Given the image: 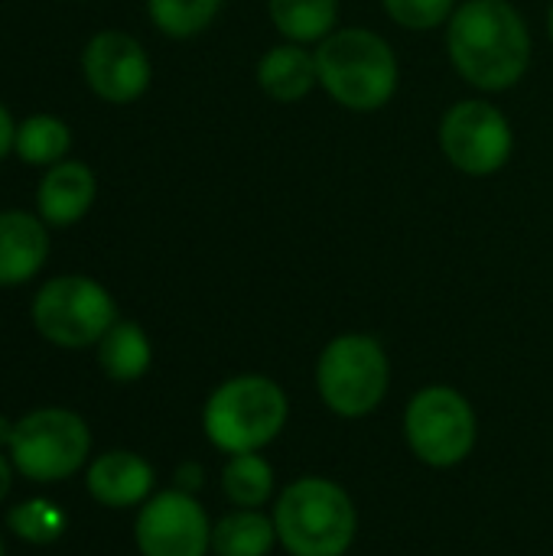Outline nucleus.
I'll return each instance as SVG.
<instances>
[{
	"label": "nucleus",
	"instance_id": "nucleus-15",
	"mask_svg": "<svg viewBox=\"0 0 553 556\" xmlns=\"http://www.w3.org/2000/svg\"><path fill=\"white\" fill-rule=\"evenodd\" d=\"M254 81H257V88H261L271 101H277V104H300V101L310 98L313 88L319 85L316 49L280 39L277 46H271V49L257 59V65H254Z\"/></svg>",
	"mask_w": 553,
	"mask_h": 556
},
{
	"label": "nucleus",
	"instance_id": "nucleus-26",
	"mask_svg": "<svg viewBox=\"0 0 553 556\" xmlns=\"http://www.w3.org/2000/svg\"><path fill=\"white\" fill-rule=\"evenodd\" d=\"M10 482H13V472H10V463L0 456V502L7 498V492H10Z\"/></svg>",
	"mask_w": 553,
	"mask_h": 556
},
{
	"label": "nucleus",
	"instance_id": "nucleus-3",
	"mask_svg": "<svg viewBox=\"0 0 553 556\" xmlns=\"http://www.w3.org/2000/svg\"><path fill=\"white\" fill-rule=\"evenodd\" d=\"M280 551L290 556H345L359 538V508L349 489L329 476L287 482L274 505Z\"/></svg>",
	"mask_w": 553,
	"mask_h": 556
},
{
	"label": "nucleus",
	"instance_id": "nucleus-11",
	"mask_svg": "<svg viewBox=\"0 0 553 556\" xmlns=\"http://www.w3.org/2000/svg\"><path fill=\"white\" fill-rule=\"evenodd\" d=\"M85 85L108 104H134L153 81V62L143 42L124 29H101L81 49Z\"/></svg>",
	"mask_w": 553,
	"mask_h": 556
},
{
	"label": "nucleus",
	"instance_id": "nucleus-17",
	"mask_svg": "<svg viewBox=\"0 0 553 556\" xmlns=\"http://www.w3.org/2000/svg\"><path fill=\"white\" fill-rule=\"evenodd\" d=\"M98 365L111 381L121 384L140 381L153 365V345L143 326L130 319H117L98 342Z\"/></svg>",
	"mask_w": 553,
	"mask_h": 556
},
{
	"label": "nucleus",
	"instance_id": "nucleus-5",
	"mask_svg": "<svg viewBox=\"0 0 553 556\" xmlns=\"http://www.w3.org/2000/svg\"><path fill=\"white\" fill-rule=\"evenodd\" d=\"M313 384L339 420L372 417L391 391V355L372 332H339L316 355Z\"/></svg>",
	"mask_w": 553,
	"mask_h": 556
},
{
	"label": "nucleus",
	"instance_id": "nucleus-14",
	"mask_svg": "<svg viewBox=\"0 0 553 556\" xmlns=\"http://www.w3.org/2000/svg\"><path fill=\"white\" fill-rule=\"evenodd\" d=\"M49 257L46 222L33 212H0V287H20L33 280Z\"/></svg>",
	"mask_w": 553,
	"mask_h": 556
},
{
	"label": "nucleus",
	"instance_id": "nucleus-22",
	"mask_svg": "<svg viewBox=\"0 0 553 556\" xmlns=\"http://www.w3.org/2000/svg\"><path fill=\"white\" fill-rule=\"evenodd\" d=\"M460 0H381L385 16L407 33H433L450 23Z\"/></svg>",
	"mask_w": 553,
	"mask_h": 556
},
{
	"label": "nucleus",
	"instance_id": "nucleus-1",
	"mask_svg": "<svg viewBox=\"0 0 553 556\" xmlns=\"http://www.w3.org/2000/svg\"><path fill=\"white\" fill-rule=\"evenodd\" d=\"M443 29L453 72L479 94H502L525 81L535 39L512 0H460Z\"/></svg>",
	"mask_w": 553,
	"mask_h": 556
},
{
	"label": "nucleus",
	"instance_id": "nucleus-24",
	"mask_svg": "<svg viewBox=\"0 0 553 556\" xmlns=\"http://www.w3.org/2000/svg\"><path fill=\"white\" fill-rule=\"evenodd\" d=\"M202 479H205L202 466H199V463H186V466L176 469V485H173V489H183V492L196 495V492L202 489Z\"/></svg>",
	"mask_w": 553,
	"mask_h": 556
},
{
	"label": "nucleus",
	"instance_id": "nucleus-19",
	"mask_svg": "<svg viewBox=\"0 0 553 556\" xmlns=\"http://www.w3.org/2000/svg\"><path fill=\"white\" fill-rule=\"evenodd\" d=\"M222 495L231 508H267L277 498V472L264 453H235L222 466Z\"/></svg>",
	"mask_w": 553,
	"mask_h": 556
},
{
	"label": "nucleus",
	"instance_id": "nucleus-13",
	"mask_svg": "<svg viewBox=\"0 0 553 556\" xmlns=\"http://www.w3.org/2000/svg\"><path fill=\"white\" fill-rule=\"evenodd\" d=\"M88 492L104 508H140L153 495V466L130 453V450H111L98 456L88 469Z\"/></svg>",
	"mask_w": 553,
	"mask_h": 556
},
{
	"label": "nucleus",
	"instance_id": "nucleus-10",
	"mask_svg": "<svg viewBox=\"0 0 553 556\" xmlns=\"http://www.w3.org/2000/svg\"><path fill=\"white\" fill-rule=\"evenodd\" d=\"M134 541L140 556H209L212 518L196 495L183 489H166L140 505Z\"/></svg>",
	"mask_w": 553,
	"mask_h": 556
},
{
	"label": "nucleus",
	"instance_id": "nucleus-28",
	"mask_svg": "<svg viewBox=\"0 0 553 556\" xmlns=\"http://www.w3.org/2000/svg\"><path fill=\"white\" fill-rule=\"evenodd\" d=\"M0 556H3V544H0Z\"/></svg>",
	"mask_w": 553,
	"mask_h": 556
},
{
	"label": "nucleus",
	"instance_id": "nucleus-23",
	"mask_svg": "<svg viewBox=\"0 0 553 556\" xmlns=\"http://www.w3.org/2000/svg\"><path fill=\"white\" fill-rule=\"evenodd\" d=\"M7 525L16 538H23L29 544H52L65 531V515L52 502L33 498V502H23L20 508H13Z\"/></svg>",
	"mask_w": 553,
	"mask_h": 556
},
{
	"label": "nucleus",
	"instance_id": "nucleus-7",
	"mask_svg": "<svg viewBox=\"0 0 553 556\" xmlns=\"http://www.w3.org/2000/svg\"><path fill=\"white\" fill-rule=\"evenodd\" d=\"M437 147L456 173L489 179L512 163L515 127L508 114L486 94L460 98L437 124Z\"/></svg>",
	"mask_w": 553,
	"mask_h": 556
},
{
	"label": "nucleus",
	"instance_id": "nucleus-27",
	"mask_svg": "<svg viewBox=\"0 0 553 556\" xmlns=\"http://www.w3.org/2000/svg\"><path fill=\"white\" fill-rule=\"evenodd\" d=\"M548 36H551V46H553V0H551V7H548Z\"/></svg>",
	"mask_w": 553,
	"mask_h": 556
},
{
	"label": "nucleus",
	"instance_id": "nucleus-18",
	"mask_svg": "<svg viewBox=\"0 0 553 556\" xmlns=\"http://www.w3.org/2000/svg\"><path fill=\"white\" fill-rule=\"evenodd\" d=\"M267 16L280 39L319 46L339 29V0H267Z\"/></svg>",
	"mask_w": 553,
	"mask_h": 556
},
{
	"label": "nucleus",
	"instance_id": "nucleus-21",
	"mask_svg": "<svg viewBox=\"0 0 553 556\" xmlns=\"http://www.w3.org/2000/svg\"><path fill=\"white\" fill-rule=\"evenodd\" d=\"M150 23L169 39H196L202 36L215 16L222 13L225 0H143Z\"/></svg>",
	"mask_w": 553,
	"mask_h": 556
},
{
	"label": "nucleus",
	"instance_id": "nucleus-9",
	"mask_svg": "<svg viewBox=\"0 0 553 556\" xmlns=\"http://www.w3.org/2000/svg\"><path fill=\"white\" fill-rule=\"evenodd\" d=\"M7 446L20 476L33 482H62L85 466L91 450V433L78 414L62 407H46L13 424Z\"/></svg>",
	"mask_w": 553,
	"mask_h": 556
},
{
	"label": "nucleus",
	"instance_id": "nucleus-2",
	"mask_svg": "<svg viewBox=\"0 0 553 556\" xmlns=\"http://www.w3.org/2000/svg\"><path fill=\"white\" fill-rule=\"evenodd\" d=\"M319 88L352 114L385 111L401 88L394 46L368 26H339L316 46Z\"/></svg>",
	"mask_w": 553,
	"mask_h": 556
},
{
	"label": "nucleus",
	"instance_id": "nucleus-12",
	"mask_svg": "<svg viewBox=\"0 0 553 556\" xmlns=\"http://www.w3.org/2000/svg\"><path fill=\"white\" fill-rule=\"evenodd\" d=\"M98 199V176L81 160H62L49 166L36 186V212L52 228L78 225Z\"/></svg>",
	"mask_w": 553,
	"mask_h": 556
},
{
	"label": "nucleus",
	"instance_id": "nucleus-8",
	"mask_svg": "<svg viewBox=\"0 0 553 556\" xmlns=\"http://www.w3.org/2000/svg\"><path fill=\"white\" fill-rule=\"evenodd\" d=\"M117 323L114 296L85 274L52 277L33 296L36 332L59 349H88Z\"/></svg>",
	"mask_w": 553,
	"mask_h": 556
},
{
	"label": "nucleus",
	"instance_id": "nucleus-4",
	"mask_svg": "<svg viewBox=\"0 0 553 556\" xmlns=\"http://www.w3.org/2000/svg\"><path fill=\"white\" fill-rule=\"evenodd\" d=\"M290 424V397L284 384L261 371H241L212 388L202 407L205 440L225 453H264Z\"/></svg>",
	"mask_w": 553,
	"mask_h": 556
},
{
	"label": "nucleus",
	"instance_id": "nucleus-20",
	"mask_svg": "<svg viewBox=\"0 0 553 556\" xmlns=\"http://www.w3.org/2000/svg\"><path fill=\"white\" fill-rule=\"evenodd\" d=\"M72 150V130L62 117L55 114H33L26 121L16 124V140H13V153L26 163V166H55L62 160H68Z\"/></svg>",
	"mask_w": 553,
	"mask_h": 556
},
{
	"label": "nucleus",
	"instance_id": "nucleus-6",
	"mask_svg": "<svg viewBox=\"0 0 553 556\" xmlns=\"http://www.w3.org/2000/svg\"><path fill=\"white\" fill-rule=\"evenodd\" d=\"M404 443L420 466L456 469L476 453L479 414L460 388L427 384L404 407Z\"/></svg>",
	"mask_w": 553,
	"mask_h": 556
},
{
	"label": "nucleus",
	"instance_id": "nucleus-25",
	"mask_svg": "<svg viewBox=\"0 0 553 556\" xmlns=\"http://www.w3.org/2000/svg\"><path fill=\"white\" fill-rule=\"evenodd\" d=\"M13 140H16V124H13V114L7 111V104L0 101V163L13 153Z\"/></svg>",
	"mask_w": 553,
	"mask_h": 556
},
{
	"label": "nucleus",
	"instance_id": "nucleus-16",
	"mask_svg": "<svg viewBox=\"0 0 553 556\" xmlns=\"http://www.w3.org/2000/svg\"><path fill=\"white\" fill-rule=\"evenodd\" d=\"M277 547L274 515L264 508H231L212 525L215 556H271Z\"/></svg>",
	"mask_w": 553,
	"mask_h": 556
}]
</instances>
